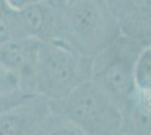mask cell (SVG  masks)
Returning a JSON list of instances; mask_svg holds the SVG:
<instances>
[{"label":"cell","mask_w":151,"mask_h":135,"mask_svg":"<svg viewBox=\"0 0 151 135\" xmlns=\"http://www.w3.org/2000/svg\"><path fill=\"white\" fill-rule=\"evenodd\" d=\"M93 58L83 55L62 41L41 43L32 80V92L58 100L90 80Z\"/></svg>","instance_id":"7a4b0ae2"},{"label":"cell","mask_w":151,"mask_h":135,"mask_svg":"<svg viewBox=\"0 0 151 135\" xmlns=\"http://www.w3.org/2000/svg\"><path fill=\"white\" fill-rule=\"evenodd\" d=\"M151 26V0H132L131 13L122 25L126 35L140 39L145 27Z\"/></svg>","instance_id":"52a82bcc"},{"label":"cell","mask_w":151,"mask_h":135,"mask_svg":"<svg viewBox=\"0 0 151 135\" xmlns=\"http://www.w3.org/2000/svg\"><path fill=\"white\" fill-rule=\"evenodd\" d=\"M115 16L119 18L121 26L123 25L129 18L131 13L132 0H105Z\"/></svg>","instance_id":"7c38bea8"},{"label":"cell","mask_w":151,"mask_h":135,"mask_svg":"<svg viewBox=\"0 0 151 135\" xmlns=\"http://www.w3.org/2000/svg\"><path fill=\"white\" fill-rule=\"evenodd\" d=\"M140 39L122 34L106 50L93 58L91 77L122 111L130 104L134 91V63L140 49Z\"/></svg>","instance_id":"277c9868"},{"label":"cell","mask_w":151,"mask_h":135,"mask_svg":"<svg viewBox=\"0 0 151 135\" xmlns=\"http://www.w3.org/2000/svg\"><path fill=\"white\" fill-rule=\"evenodd\" d=\"M41 43L40 39L31 36H15L0 41V63L17 74L22 88L29 92Z\"/></svg>","instance_id":"8992f818"},{"label":"cell","mask_w":151,"mask_h":135,"mask_svg":"<svg viewBox=\"0 0 151 135\" xmlns=\"http://www.w3.org/2000/svg\"><path fill=\"white\" fill-rule=\"evenodd\" d=\"M151 94V43L143 44L134 63V91Z\"/></svg>","instance_id":"ba28073f"},{"label":"cell","mask_w":151,"mask_h":135,"mask_svg":"<svg viewBox=\"0 0 151 135\" xmlns=\"http://www.w3.org/2000/svg\"><path fill=\"white\" fill-rule=\"evenodd\" d=\"M51 114L50 100L33 94L0 115V135L42 134Z\"/></svg>","instance_id":"5b68a950"},{"label":"cell","mask_w":151,"mask_h":135,"mask_svg":"<svg viewBox=\"0 0 151 135\" xmlns=\"http://www.w3.org/2000/svg\"><path fill=\"white\" fill-rule=\"evenodd\" d=\"M50 105L79 134L113 135L123 131V111L91 80L61 99L50 100Z\"/></svg>","instance_id":"3957f363"},{"label":"cell","mask_w":151,"mask_h":135,"mask_svg":"<svg viewBox=\"0 0 151 135\" xmlns=\"http://www.w3.org/2000/svg\"><path fill=\"white\" fill-rule=\"evenodd\" d=\"M8 5L13 7L15 9H23L25 7H28L31 5H35L38 2H43V1H47V0H6Z\"/></svg>","instance_id":"4fadbf2b"},{"label":"cell","mask_w":151,"mask_h":135,"mask_svg":"<svg viewBox=\"0 0 151 135\" xmlns=\"http://www.w3.org/2000/svg\"><path fill=\"white\" fill-rule=\"evenodd\" d=\"M63 17V42L94 58L123 34L105 0H57Z\"/></svg>","instance_id":"6da1fadb"},{"label":"cell","mask_w":151,"mask_h":135,"mask_svg":"<svg viewBox=\"0 0 151 135\" xmlns=\"http://www.w3.org/2000/svg\"><path fill=\"white\" fill-rule=\"evenodd\" d=\"M22 89L18 76L0 63V95H9Z\"/></svg>","instance_id":"30bf717a"},{"label":"cell","mask_w":151,"mask_h":135,"mask_svg":"<svg viewBox=\"0 0 151 135\" xmlns=\"http://www.w3.org/2000/svg\"><path fill=\"white\" fill-rule=\"evenodd\" d=\"M31 95H33V92H29L24 89L18 90V91L9 94V95H0V115L9 108L14 107L15 105L25 100L26 98L29 97Z\"/></svg>","instance_id":"8fae6325"},{"label":"cell","mask_w":151,"mask_h":135,"mask_svg":"<svg viewBox=\"0 0 151 135\" xmlns=\"http://www.w3.org/2000/svg\"><path fill=\"white\" fill-rule=\"evenodd\" d=\"M15 36H25L19 21L18 9L10 7L6 0H0V41Z\"/></svg>","instance_id":"9c48e42d"}]
</instances>
